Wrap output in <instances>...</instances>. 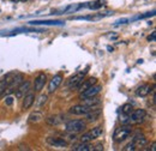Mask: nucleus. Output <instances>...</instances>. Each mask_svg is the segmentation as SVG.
<instances>
[{
  "label": "nucleus",
  "instance_id": "obj_3",
  "mask_svg": "<svg viewBox=\"0 0 156 151\" xmlns=\"http://www.w3.org/2000/svg\"><path fill=\"white\" fill-rule=\"evenodd\" d=\"M101 134H102V127H101V126H96V127H94L93 130H90L89 132L84 133V134L80 137V142H83V143H90L91 140L98 138Z\"/></svg>",
  "mask_w": 156,
  "mask_h": 151
},
{
  "label": "nucleus",
  "instance_id": "obj_20",
  "mask_svg": "<svg viewBox=\"0 0 156 151\" xmlns=\"http://www.w3.org/2000/svg\"><path fill=\"white\" fill-rule=\"evenodd\" d=\"M42 114L40 113V112H34V113H31L29 115V119H28V121L29 122H39L42 120Z\"/></svg>",
  "mask_w": 156,
  "mask_h": 151
},
{
  "label": "nucleus",
  "instance_id": "obj_1",
  "mask_svg": "<svg viewBox=\"0 0 156 151\" xmlns=\"http://www.w3.org/2000/svg\"><path fill=\"white\" fill-rule=\"evenodd\" d=\"M87 128V122L83 120H70L65 124V131L70 133L82 132Z\"/></svg>",
  "mask_w": 156,
  "mask_h": 151
},
{
  "label": "nucleus",
  "instance_id": "obj_22",
  "mask_svg": "<svg viewBox=\"0 0 156 151\" xmlns=\"http://www.w3.org/2000/svg\"><path fill=\"white\" fill-rule=\"evenodd\" d=\"M132 111H133V107H132L131 103H125V104L121 107V113L125 114V115H127V116L131 114Z\"/></svg>",
  "mask_w": 156,
  "mask_h": 151
},
{
  "label": "nucleus",
  "instance_id": "obj_31",
  "mask_svg": "<svg viewBox=\"0 0 156 151\" xmlns=\"http://www.w3.org/2000/svg\"><path fill=\"white\" fill-rule=\"evenodd\" d=\"M13 1H18V0H13Z\"/></svg>",
  "mask_w": 156,
  "mask_h": 151
},
{
  "label": "nucleus",
  "instance_id": "obj_14",
  "mask_svg": "<svg viewBox=\"0 0 156 151\" xmlns=\"http://www.w3.org/2000/svg\"><path fill=\"white\" fill-rule=\"evenodd\" d=\"M31 25H64V22L60 20H31L29 22Z\"/></svg>",
  "mask_w": 156,
  "mask_h": 151
},
{
  "label": "nucleus",
  "instance_id": "obj_9",
  "mask_svg": "<svg viewBox=\"0 0 156 151\" xmlns=\"http://www.w3.org/2000/svg\"><path fill=\"white\" fill-rule=\"evenodd\" d=\"M145 111L144 109H136V111H132L130 116H129V121L131 122H139L142 121L144 118H145Z\"/></svg>",
  "mask_w": 156,
  "mask_h": 151
},
{
  "label": "nucleus",
  "instance_id": "obj_6",
  "mask_svg": "<svg viewBox=\"0 0 156 151\" xmlns=\"http://www.w3.org/2000/svg\"><path fill=\"white\" fill-rule=\"evenodd\" d=\"M62 76L58 73V75H55L51 80H49V84H48V93L49 94H53L57 89H58L59 86H60V84L62 83Z\"/></svg>",
  "mask_w": 156,
  "mask_h": 151
},
{
  "label": "nucleus",
  "instance_id": "obj_26",
  "mask_svg": "<svg viewBox=\"0 0 156 151\" xmlns=\"http://www.w3.org/2000/svg\"><path fill=\"white\" fill-rule=\"evenodd\" d=\"M127 22H129V19H127V18H122V19H119V20H117L114 24H115V25H118V24H126Z\"/></svg>",
  "mask_w": 156,
  "mask_h": 151
},
{
  "label": "nucleus",
  "instance_id": "obj_32",
  "mask_svg": "<svg viewBox=\"0 0 156 151\" xmlns=\"http://www.w3.org/2000/svg\"><path fill=\"white\" fill-rule=\"evenodd\" d=\"M22 1H27V0H22Z\"/></svg>",
  "mask_w": 156,
  "mask_h": 151
},
{
  "label": "nucleus",
  "instance_id": "obj_2",
  "mask_svg": "<svg viewBox=\"0 0 156 151\" xmlns=\"http://www.w3.org/2000/svg\"><path fill=\"white\" fill-rule=\"evenodd\" d=\"M131 133H132V128L130 126H121V127H119V128L115 130L114 135H113L114 142L121 143L122 140H125L126 138H129Z\"/></svg>",
  "mask_w": 156,
  "mask_h": 151
},
{
  "label": "nucleus",
  "instance_id": "obj_16",
  "mask_svg": "<svg viewBox=\"0 0 156 151\" xmlns=\"http://www.w3.org/2000/svg\"><path fill=\"white\" fill-rule=\"evenodd\" d=\"M85 116H87V119H88V121H96L98 118L101 116V109H95V108H93L91 111H89L88 113L85 114Z\"/></svg>",
  "mask_w": 156,
  "mask_h": 151
},
{
  "label": "nucleus",
  "instance_id": "obj_25",
  "mask_svg": "<svg viewBox=\"0 0 156 151\" xmlns=\"http://www.w3.org/2000/svg\"><path fill=\"white\" fill-rule=\"evenodd\" d=\"M40 103H39V106H42L43 103H46V101H47V95H42L41 97H40Z\"/></svg>",
  "mask_w": 156,
  "mask_h": 151
},
{
  "label": "nucleus",
  "instance_id": "obj_24",
  "mask_svg": "<svg viewBox=\"0 0 156 151\" xmlns=\"http://www.w3.org/2000/svg\"><path fill=\"white\" fill-rule=\"evenodd\" d=\"M47 121H48V124H51V125H58L59 122H60V120H58V118L57 116H52V118H49V119H47Z\"/></svg>",
  "mask_w": 156,
  "mask_h": 151
},
{
  "label": "nucleus",
  "instance_id": "obj_8",
  "mask_svg": "<svg viewBox=\"0 0 156 151\" xmlns=\"http://www.w3.org/2000/svg\"><path fill=\"white\" fill-rule=\"evenodd\" d=\"M46 82H47V76L44 75V73H40V75L35 78V80H34V90H35L36 93L41 91V90L43 89Z\"/></svg>",
  "mask_w": 156,
  "mask_h": 151
},
{
  "label": "nucleus",
  "instance_id": "obj_17",
  "mask_svg": "<svg viewBox=\"0 0 156 151\" xmlns=\"http://www.w3.org/2000/svg\"><path fill=\"white\" fill-rule=\"evenodd\" d=\"M100 103H101V101H100V98H98L96 96L89 97V98H85V100H84V104L88 106V107H90V108H95Z\"/></svg>",
  "mask_w": 156,
  "mask_h": 151
},
{
  "label": "nucleus",
  "instance_id": "obj_29",
  "mask_svg": "<svg viewBox=\"0 0 156 151\" xmlns=\"http://www.w3.org/2000/svg\"><path fill=\"white\" fill-rule=\"evenodd\" d=\"M6 100H7V101H6V103H7L9 106H10V104H12V102H13V98H12V97H7Z\"/></svg>",
  "mask_w": 156,
  "mask_h": 151
},
{
  "label": "nucleus",
  "instance_id": "obj_30",
  "mask_svg": "<svg viewBox=\"0 0 156 151\" xmlns=\"http://www.w3.org/2000/svg\"><path fill=\"white\" fill-rule=\"evenodd\" d=\"M155 146H156V143L155 142H153V143H151V148H149V150L155 151Z\"/></svg>",
  "mask_w": 156,
  "mask_h": 151
},
{
  "label": "nucleus",
  "instance_id": "obj_15",
  "mask_svg": "<svg viewBox=\"0 0 156 151\" xmlns=\"http://www.w3.org/2000/svg\"><path fill=\"white\" fill-rule=\"evenodd\" d=\"M150 91H151V86L149 84H142L136 90V95L138 97H145L150 94Z\"/></svg>",
  "mask_w": 156,
  "mask_h": 151
},
{
  "label": "nucleus",
  "instance_id": "obj_27",
  "mask_svg": "<svg viewBox=\"0 0 156 151\" xmlns=\"http://www.w3.org/2000/svg\"><path fill=\"white\" fill-rule=\"evenodd\" d=\"M93 150H96V151H102L103 150V145L101 144V143H98V144H96L95 146H94V149Z\"/></svg>",
  "mask_w": 156,
  "mask_h": 151
},
{
  "label": "nucleus",
  "instance_id": "obj_21",
  "mask_svg": "<svg viewBox=\"0 0 156 151\" xmlns=\"http://www.w3.org/2000/svg\"><path fill=\"white\" fill-rule=\"evenodd\" d=\"M103 6V2L101 0H96V1H93V2H89L88 5H85V7L90 9V10H98V9H101Z\"/></svg>",
  "mask_w": 156,
  "mask_h": 151
},
{
  "label": "nucleus",
  "instance_id": "obj_10",
  "mask_svg": "<svg viewBox=\"0 0 156 151\" xmlns=\"http://www.w3.org/2000/svg\"><path fill=\"white\" fill-rule=\"evenodd\" d=\"M47 143L51 145V146H54V148H65L69 145V143L64 139V138H57V137H51L47 139Z\"/></svg>",
  "mask_w": 156,
  "mask_h": 151
},
{
  "label": "nucleus",
  "instance_id": "obj_12",
  "mask_svg": "<svg viewBox=\"0 0 156 151\" xmlns=\"http://www.w3.org/2000/svg\"><path fill=\"white\" fill-rule=\"evenodd\" d=\"M35 102V95L34 94H28L25 96H23V103H22V109H29Z\"/></svg>",
  "mask_w": 156,
  "mask_h": 151
},
{
  "label": "nucleus",
  "instance_id": "obj_5",
  "mask_svg": "<svg viewBox=\"0 0 156 151\" xmlns=\"http://www.w3.org/2000/svg\"><path fill=\"white\" fill-rule=\"evenodd\" d=\"M101 90H102V86H101V85L94 84L93 86H90V88H88L87 90L82 91V93L79 94V98H80V100H85V98H89V97L98 96Z\"/></svg>",
  "mask_w": 156,
  "mask_h": 151
},
{
  "label": "nucleus",
  "instance_id": "obj_18",
  "mask_svg": "<svg viewBox=\"0 0 156 151\" xmlns=\"http://www.w3.org/2000/svg\"><path fill=\"white\" fill-rule=\"evenodd\" d=\"M132 142L135 143V145H136L137 148L138 146H144L147 144V138H145L144 134H137V135H135V138L132 139Z\"/></svg>",
  "mask_w": 156,
  "mask_h": 151
},
{
  "label": "nucleus",
  "instance_id": "obj_13",
  "mask_svg": "<svg viewBox=\"0 0 156 151\" xmlns=\"http://www.w3.org/2000/svg\"><path fill=\"white\" fill-rule=\"evenodd\" d=\"M96 82H98V79H96L95 77H90V78H88V79H83V82H82V83H80V85L78 86L79 93H82V91L87 90L88 88L93 86L94 84H96Z\"/></svg>",
  "mask_w": 156,
  "mask_h": 151
},
{
  "label": "nucleus",
  "instance_id": "obj_23",
  "mask_svg": "<svg viewBox=\"0 0 156 151\" xmlns=\"http://www.w3.org/2000/svg\"><path fill=\"white\" fill-rule=\"evenodd\" d=\"M136 149H137V146L135 145V143H133V142H131V143H130V144H127L122 150L124 151H135Z\"/></svg>",
  "mask_w": 156,
  "mask_h": 151
},
{
  "label": "nucleus",
  "instance_id": "obj_19",
  "mask_svg": "<svg viewBox=\"0 0 156 151\" xmlns=\"http://www.w3.org/2000/svg\"><path fill=\"white\" fill-rule=\"evenodd\" d=\"M94 146L89 143H83L80 142V144H78L76 146H73V150L75 151H93Z\"/></svg>",
  "mask_w": 156,
  "mask_h": 151
},
{
  "label": "nucleus",
  "instance_id": "obj_28",
  "mask_svg": "<svg viewBox=\"0 0 156 151\" xmlns=\"http://www.w3.org/2000/svg\"><path fill=\"white\" fill-rule=\"evenodd\" d=\"M155 37H156V33L154 31L151 35H149V36H148V41H155Z\"/></svg>",
  "mask_w": 156,
  "mask_h": 151
},
{
  "label": "nucleus",
  "instance_id": "obj_7",
  "mask_svg": "<svg viewBox=\"0 0 156 151\" xmlns=\"http://www.w3.org/2000/svg\"><path fill=\"white\" fill-rule=\"evenodd\" d=\"M91 109L93 108H90V107H88V106H85L83 103V104H76V106L71 107L70 108V113L73 114V115H85V114L88 113L89 111H91Z\"/></svg>",
  "mask_w": 156,
  "mask_h": 151
},
{
  "label": "nucleus",
  "instance_id": "obj_11",
  "mask_svg": "<svg viewBox=\"0 0 156 151\" xmlns=\"http://www.w3.org/2000/svg\"><path fill=\"white\" fill-rule=\"evenodd\" d=\"M30 90V83L29 82H22L20 84V86L16 89V97H23L25 96V94H28V91Z\"/></svg>",
  "mask_w": 156,
  "mask_h": 151
},
{
  "label": "nucleus",
  "instance_id": "obj_4",
  "mask_svg": "<svg viewBox=\"0 0 156 151\" xmlns=\"http://www.w3.org/2000/svg\"><path fill=\"white\" fill-rule=\"evenodd\" d=\"M87 73H88V71H87V70H83V71H80V72H77L76 75L72 76V77L67 80V86H69V88H71V89L78 88V86L80 85V83L83 82L84 77L87 76Z\"/></svg>",
  "mask_w": 156,
  "mask_h": 151
}]
</instances>
